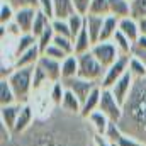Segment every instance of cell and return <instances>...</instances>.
Listing matches in <instances>:
<instances>
[{"instance_id": "44", "label": "cell", "mask_w": 146, "mask_h": 146, "mask_svg": "<svg viewBox=\"0 0 146 146\" xmlns=\"http://www.w3.org/2000/svg\"><path fill=\"white\" fill-rule=\"evenodd\" d=\"M138 24H139V33H141L143 36H146V17L145 19H139Z\"/></svg>"}, {"instance_id": "36", "label": "cell", "mask_w": 146, "mask_h": 146, "mask_svg": "<svg viewBox=\"0 0 146 146\" xmlns=\"http://www.w3.org/2000/svg\"><path fill=\"white\" fill-rule=\"evenodd\" d=\"M48 83H51L49 78H48V75L36 65V66H34V75H33V88H34V92L41 90V88H42L44 85H48Z\"/></svg>"}, {"instance_id": "29", "label": "cell", "mask_w": 146, "mask_h": 146, "mask_svg": "<svg viewBox=\"0 0 146 146\" xmlns=\"http://www.w3.org/2000/svg\"><path fill=\"white\" fill-rule=\"evenodd\" d=\"M49 26H51V19H49L48 15H44L41 10H37L36 19H34V24H33V31H31V34H34V36H36V39H37V37L41 36V34H42V33H44Z\"/></svg>"}, {"instance_id": "25", "label": "cell", "mask_w": 146, "mask_h": 146, "mask_svg": "<svg viewBox=\"0 0 146 146\" xmlns=\"http://www.w3.org/2000/svg\"><path fill=\"white\" fill-rule=\"evenodd\" d=\"M17 102V97L9 83V80H0V106L5 107V106H12Z\"/></svg>"}, {"instance_id": "12", "label": "cell", "mask_w": 146, "mask_h": 146, "mask_svg": "<svg viewBox=\"0 0 146 146\" xmlns=\"http://www.w3.org/2000/svg\"><path fill=\"white\" fill-rule=\"evenodd\" d=\"M36 121V115H34V109H33V106L31 104H24V107L21 110V115H19V119H17V122H15V127H14V136H17V134H22V133H26L31 126H33V122Z\"/></svg>"}, {"instance_id": "3", "label": "cell", "mask_w": 146, "mask_h": 146, "mask_svg": "<svg viewBox=\"0 0 146 146\" xmlns=\"http://www.w3.org/2000/svg\"><path fill=\"white\" fill-rule=\"evenodd\" d=\"M33 75H34V66L33 68H15L14 73L7 78L19 104H29V97L34 92Z\"/></svg>"}, {"instance_id": "16", "label": "cell", "mask_w": 146, "mask_h": 146, "mask_svg": "<svg viewBox=\"0 0 146 146\" xmlns=\"http://www.w3.org/2000/svg\"><path fill=\"white\" fill-rule=\"evenodd\" d=\"M119 31L124 34V36L127 37L133 44L138 41V37L141 36V33H139V24H138V21L134 19V17H124V19H119Z\"/></svg>"}, {"instance_id": "10", "label": "cell", "mask_w": 146, "mask_h": 146, "mask_svg": "<svg viewBox=\"0 0 146 146\" xmlns=\"http://www.w3.org/2000/svg\"><path fill=\"white\" fill-rule=\"evenodd\" d=\"M37 10L33 7H21L15 10V17H14V22L21 27L22 34H29L33 31V24H34V19H36Z\"/></svg>"}, {"instance_id": "2", "label": "cell", "mask_w": 146, "mask_h": 146, "mask_svg": "<svg viewBox=\"0 0 146 146\" xmlns=\"http://www.w3.org/2000/svg\"><path fill=\"white\" fill-rule=\"evenodd\" d=\"M124 134L146 146V78L134 80L129 99L124 104V114L117 124Z\"/></svg>"}, {"instance_id": "28", "label": "cell", "mask_w": 146, "mask_h": 146, "mask_svg": "<svg viewBox=\"0 0 146 146\" xmlns=\"http://www.w3.org/2000/svg\"><path fill=\"white\" fill-rule=\"evenodd\" d=\"M112 42H114L115 48L119 49L121 56H131V54H133V42L124 36L121 31L115 33V36L112 37Z\"/></svg>"}, {"instance_id": "1", "label": "cell", "mask_w": 146, "mask_h": 146, "mask_svg": "<svg viewBox=\"0 0 146 146\" xmlns=\"http://www.w3.org/2000/svg\"><path fill=\"white\" fill-rule=\"evenodd\" d=\"M95 133L80 114L54 107L44 117H36L33 126L0 146H95Z\"/></svg>"}, {"instance_id": "26", "label": "cell", "mask_w": 146, "mask_h": 146, "mask_svg": "<svg viewBox=\"0 0 146 146\" xmlns=\"http://www.w3.org/2000/svg\"><path fill=\"white\" fill-rule=\"evenodd\" d=\"M65 94H66V88L63 85V82H53L51 87H49V99H51V104L54 107H61V102L65 99Z\"/></svg>"}, {"instance_id": "22", "label": "cell", "mask_w": 146, "mask_h": 146, "mask_svg": "<svg viewBox=\"0 0 146 146\" xmlns=\"http://www.w3.org/2000/svg\"><path fill=\"white\" fill-rule=\"evenodd\" d=\"M117 31H119V19L114 17V15H107L104 19V27H102L100 41H112V37L115 36Z\"/></svg>"}, {"instance_id": "7", "label": "cell", "mask_w": 146, "mask_h": 146, "mask_svg": "<svg viewBox=\"0 0 146 146\" xmlns=\"http://www.w3.org/2000/svg\"><path fill=\"white\" fill-rule=\"evenodd\" d=\"M61 82H63L66 90L73 92L78 97L82 106L88 99V95L100 85V83H95V82H90V80H85V78H80V76H75V78H70V80H61Z\"/></svg>"}, {"instance_id": "24", "label": "cell", "mask_w": 146, "mask_h": 146, "mask_svg": "<svg viewBox=\"0 0 146 146\" xmlns=\"http://www.w3.org/2000/svg\"><path fill=\"white\" fill-rule=\"evenodd\" d=\"M54 2V17L58 19H68L72 14H75L73 0H53Z\"/></svg>"}, {"instance_id": "39", "label": "cell", "mask_w": 146, "mask_h": 146, "mask_svg": "<svg viewBox=\"0 0 146 146\" xmlns=\"http://www.w3.org/2000/svg\"><path fill=\"white\" fill-rule=\"evenodd\" d=\"M39 10L48 15L51 21L54 19V2L53 0H39Z\"/></svg>"}, {"instance_id": "17", "label": "cell", "mask_w": 146, "mask_h": 146, "mask_svg": "<svg viewBox=\"0 0 146 146\" xmlns=\"http://www.w3.org/2000/svg\"><path fill=\"white\" fill-rule=\"evenodd\" d=\"M87 121H88V124L92 126V129H94V133H95L97 136H106V134H107V129H109L110 121L100 112V110L92 112V114L88 115Z\"/></svg>"}, {"instance_id": "31", "label": "cell", "mask_w": 146, "mask_h": 146, "mask_svg": "<svg viewBox=\"0 0 146 146\" xmlns=\"http://www.w3.org/2000/svg\"><path fill=\"white\" fill-rule=\"evenodd\" d=\"M127 72L133 75V78H134V80L146 78V66H145V63H143L139 58H136V56H131V58H129V68H127Z\"/></svg>"}, {"instance_id": "30", "label": "cell", "mask_w": 146, "mask_h": 146, "mask_svg": "<svg viewBox=\"0 0 146 146\" xmlns=\"http://www.w3.org/2000/svg\"><path fill=\"white\" fill-rule=\"evenodd\" d=\"M15 10L17 9L10 2L2 0L0 2V26H7L9 22H12L14 17H15Z\"/></svg>"}, {"instance_id": "19", "label": "cell", "mask_w": 146, "mask_h": 146, "mask_svg": "<svg viewBox=\"0 0 146 146\" xmlns=\"http://www.w3.org/2000/svg\"><path fill=\"white\" fill-rule=\"evenodd\" d=\"M73 44H75V54H76V56H78V54H83V53L92 51L94 42H92V39H90L88 31H87V26L78 33V36L73 39Z\"/></svg>"}, {"instance_id": "34", "label": "cell", "mask_w": 146, "mask_h": 146, "mask_svg": "<svg viewBox=\"0 0 146 146\" xmlns=\"http://www.w3.org/2000/svg\"><path fill=\"white\" fill-rule=\"evenodd\" d=\"M88 14H94V15H102V17H107V15H110L109 0H92V5H90Z\"/></svg>"}, {"instance_id": "33", "label": "cell", "mask_w": 146, "mask_h": 146, "mask_svg": "<svg viewBox=\"0 0 146 146\" xmlns=\"http://www.w3.org/2000/svg\"><path fill=\"white\" fill-rule=\"evenodd\" d=\"M51 27H53V31H54L56 36L72 37V31H70V26H68V19H58V17H54L51 21Z\"/></svg>"}, {"instance_id": "32", "label": "cell", "mask_w": 146, "mask_h": 146, "mask_svg": "<svg viewBox=\"0 0 146 146\" xmlns=\"http://www.w3.org/2000/svg\"><path fill=\"white\" fill-rule=\"evenodd\" d=\"M68 26H70V31H72V37L75 39V37L78 36V33L85 27V15H82L78 12L72 14L68 17Z\"/></svg>"}, {"instance_id": "42", "label": "cell", "mask_w": 146, "mask_h": 146, "mask_svg": "<svg viewBox=\"0 0 146 146\" xmlns=\"http://www.w3.org/2000/svg\"><path fill=\"white\" fill-rule=\"evenodd\" d=\"M94 143H95V146H115V145H112L106 136H97V134L94 138Z\"/></svg>"}, {"instance_id": "20", "label": "cell", "mask_w": 146, "mask_h": 146, "mask_svg": "<svg viewBox=\"0 0 146 146\" xmlns=\"http://www.w3.org/2000/svg\"><path fill=\"white\" fill-rule=\"evenodd\" d=\"M78 76V56L70 54L61 61V80H70Z\"/></svg>"}, {"instance_id": "18", "label": "cell", "mask_w": 146, "mask_h": 146, "mask_svg": "<svg viewBox=\"0 0 146 146\" xmlns=\"http://www.w3.org/2000/svg\"><path fill=\"white\" fill-rule=\"evenodd\" d=\"M100 94H102V87L99 85V87L88 95V99L83 102V106H82V112H80V115H82L83 119H88V115H90L92 112H95V110L99 109V104H100Z\"/></svg>"}, {"instance_id": "43", "label": "cell", "mask_w": 146, "mask_h": 146, "mask_svg": "<svg viewBox=\"0 0 146 146\" xmlns=\"http://www.w3.org/2000/svg\"><path fill=\"white\" fill-rule=\"evenodd\" d=\"M24 7H33L39 10V0H24Z\"/></svg>"}, {"instance_id": "8", "label": "cell", "mask_w": 146, "mask_h": 146, "mask_svg": "<svg viewBox=\"0 0 146 146\" xmlns=\"http://www.w3.org/2000/svg\"><path fill=\"white\" fill-rule=\"evenodd\" d=\"M129 58H131V56H119V60L106 70V75H104V78H102V82H100V87H102V88H112V87L115 85V82H117L124 73H127Z\"/></svg>"}, {"instance_id": "6", "label": "cell", "mask_w": 146, "mask_h": 146, "mask_svg": "<svg viewBox=\"0 0 146 146\" xmlns=\"http://www.w3.org/2000/svg\"><path fill=\"white\" fill-rule=\"evenodd\" d=\"M92 54L102 63V66L106 70L109 68L110 65H114L119 60V56H121L119 49L115 48V44L112 41H100V42L94 44L92 46Z\"/></svg>"}, {"instance_id": "45", "label": "cell", "mask_w": 146, "mask_h": 146, "mask_svg": "<svg viewBox=\"0 0 146 146\" xmlns=\"http://www.w3.org/2000/svg\"><path fill=\"white\" fill-rule=\"evenodd\" d=\"M131 56H136V58H139V60L145 63V66H146V51H141V53H133Z\"/></svg>"}, {"instance_id": "37", "label": "cell", "mask_w": 146, "mask_h": 146, "mask_svg": "<svg viewBox=\"0 0 146 146\" xmlns=\"http://www.w3.org/2000/svg\"><path fill=\"white\" fill-rule=\"evenodd\" d=\"M131 17L136 21L146 17V0H131Z\"/></svg>"}, {"instance_id": "23", "label": "cell", "mask_w": 146, "mask_h": 146, "mask_svg": "<svg viewBox=\"0 0 146 146\" xmlns=\"http://www.w3.org/2000/svg\"><path fill=\"white\" fill-rule=\"evenodd\" d=\"M37 44V39L34 34H22V36L19 37V39H15V51H14V60L17 58V56H21L22 53H26L27 49H31L33 46H36Z\"/></svg>"}, {"instance_id": "14", "label": "cell", "mask_w": 146, "mask_h": 146, "mask_svg": "<svg viewBox=\"0 0 146 146\" xmlns=\"http://www.w3.org/2000/svg\"><path fill=\"white\" fill-rule=\"evenodd\" d=\"M104 19L102 15H94V14H87L85 15V26L87 31L90 34V39L94 44H97L100 41V34H102V27H104Z\"/></svg>"}, {"instance_id": "40", "label": "cell", "mask_w": 146, "mask_h": 146, "mask_svg": "<svg viewBox=\"0 0 146 146\" xmlns=\"http://www.w3.org/2000/svg\"><path fill=\"white\" fill-rule=\"evenodd\" d=\"M73 5H75V10L82 15H87L88 10H90V5H92V0H73Z\"/></svg>"}, {"instance_id": "21", "label": "cell", "mask_w": 146, "mask_h": 146, "mask_svg": "<svg viewBox=\"0 0 146 146\" xmlns=\"http://www.w3.org/2000/svg\"><path fill=\"white\" fill-rule=\"evenodd\" d=\"M110 15L117 19H124L131 15V0H109Z\"/></svg>"}, {"instance_id": "27", "label": "cell", "mask_w": 146, "mask_h": 146, "mask_svg": "<svg viewBox=\"0 0 146 146\" xmlns=\"http://www.w3.org/2000/svg\"><path fill=\"white\" fill-rule=\"evenodd\" d=\"M61 109L66 110V112H70V114H80V112H82V102L78 100V97H76L73 92L66 90L65 99H63V102H61Z\"/></svg>"}, {"instance_id": "15", "label": "cell", "mask_w": 146, "mask_h": 146, "mask_svg": "<svg viewBox=\"0 0 146 146\" xmlns=\"http://www.w3.org/2000/svg\"><path fill=\"white\" fill-rule=\"evenodd\" d=\"M39 58H41V51H39V46L36 44L31 49H27L26 53H22L21 56H17L14 60V66L15 68H33L37 65Z\"/></svg>"}, {"instance_id": "4", "label": "cell", "mask_w": 146, "mask_h": 146, "mask_svg": "<svg viewBox=\"0 0 146 146\" xmlns=\"http://www.w3.org/2000/svg\"><path fill=\"white\" fill-rule=\"evenodd\" d=\"M104 75H106V68L92 54V51L83 53V54H78V76L80 78H85V80L100 83L102 78H104Z\"/></svg>"}, {"instance_id": "41", "label": "cell", "mask_w": 146, "mask_h": 146, "mask_svg": "<svg viewBox=\"0 0 146 146\" xmlns=\"http://www.w3.org/2000/svg\"><path fill=\"white\" fill-rule=\"evenodd\" d=\"M141 51H146V36H143V34L133 44V53H141Z\"/></svg>"}, {"instance_id": "38", "label": "cell", "mask_w": 146, "mask_h": 146, "mask_svg": "<svg viewBox=\"0 0 146 146\" xmlns=\"http://www.w3.org/2000/svg\"><path fill=\"white\" fill-rule=\"evenodd\" d=\"M44 56H49V58H53V60H58V61H63L66 56H70V54H66L63 49H60L58 46H54V44H51L44 53H42Z\"/></svg>"}, {"instance_id": "11", "label": "cell", "mask_w": 146, "mask_h": 146, "mask_svg": "<svg viewBox=\"0 0 146 146\" xmlns=\"http://www.w3.org/2000/svg\"><path fill=\"white\" fill-rule=\"evenodd\" d=\"M37 66L48 75V78H49L51 83L61 80V61L41 54V58H39V61H37Z\"/></svg>"}, {"instance_id": "35", "label": "cell", "mask_w": 146, "mask_h": 146, "mask_svg": "<svg viewBox=\"0 0 146 146\" xmlns=\"http://www.w3.org/2000/svg\"><path fill=\"white\" fill-rule=\"evenodd\" d=\"M53 39H54V31H53V27L49 26L41 36L37 37V46H39V51H41V54L53 44Z\"/></svg>"}, {"instance_id": "5", "label": "cell", "mask_w": 146, "mask_h": 146, "mask_svg": "<svg viewBox=\"0 0 146 146\" xmlns=\"http://www.w3.org/2000/svg\"><path fill=\"white\" fill-rule=\"evenodd\" d=\"M110 122H115L119 124L121 119H122V114H124V106H121L117 102V99L112 95L109 88H102V94H100V104H99V109Z\"/></svg>"}, {"instance_id": "9", "label": "cell", "mask_w": 146, "mask_h": 146, "mask_svg": "<svg viewBox=\"0 0 146 146\" xmlns=\"http://www.w3.org/2000/svg\"><path fill=\"white\" fill-rule=\"evenodd\" d=\"M133 85H134V78H133L131 73L127 72V73H124V75L115 82V85H114L112 88H109V90L112 92V95L117 99V102H119L121 106H124L126 100H127L129 95H131Z\"/></svg>"}, {"instance_id": "13", "label": "cell", "mask_w": 146, "mask_h": 146, "mask_svg": "<svg viewBox=\"0 0 146 146\" xmlns=\"http://www.w3.org/2000/svg\"><path fill=\"white\" fill-rule=\"evenodd\" d=\"M24 107V104H12V106H5V107H0V119H2V124L7 126L12 133H14V127H15V122L21 115V110Z\"/></svg>"}]
</instances>
